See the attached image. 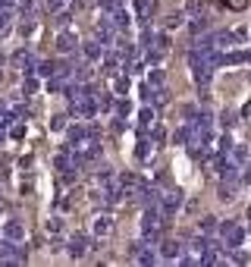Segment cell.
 I'll use <instances>...</instances> for the list:
<instances>
[{
  "instance_id": "6da1fadb",
  "label": "cell",
  "mask_w": 251,
  "mask_h": 267,
  "mask_svg": "<svg viewBox=\"0 0 251 267\" xmlns=\"http://www.w3.org/2000/svg\"><path fill=\"white\" fill-rule=\"evenodd\" d=\"M220 236L226 248H242L245 245V226L242 223H220Z\"/></svg>"
},
{
  "instance_id": "7a4b0ae2",
  "label": "cell",
  "mask_w": 251,
  "mask_h": 267,
  "mask_svg": "<svg viewBox=\"0 0 251 267\" xmlns=\"http://www.w3.org/2000/svg\"><path fill=\"white\" fill-rule=\"evenodd\" d=\"M141 183H145V180H141V176H135V173H119V176H116V186H119V195H122V198H132L135 189H138Z\"/></svg>"
},
{
  "instance_id": "3957f363",
  "label": "cell",
  "mask_w": 251,
  "mask_h": 267,
  "mask_svg": "<svg viewBox=\"0 0 251 267\" xmlns=\"http://www.w3.org/2000/svg\"><path fill=\"white\" fill-rule=\"evenodd\" d=\"M160 207H164L167 214H173V211H179V207H182V192H179V189H167V192H160Z\"/></svg>"
},
{
  "instance_id": "277c9868",
  "label": "cell",
  "mask_w": 251,
  "mask_h": 267,
  "mask_svg": "<svg viewBox=\"0 0 251 267\" xmlns=\"http://www.w3.org/2000/svg\"><path fill=\"white\" fill-rule=\"evenodd\" d=\"M0 261H25V252L19 248V242L4 239L0 242Z\"/></svg>"
},
{
  "instance_id": "5b68a950",
  "label": "cell",
  "mask_w": 251,
  "mask_h": 267,
  "mask_svg": "<svg viewBox=\"0 0 251 267\" xmlns=\"http://www.w3.org/2000/svg\"><path fill=\"white\" fill-rule=\"evenodd\" d=\"M76 47H79V35L69 32V28H60V35H57V50H60V53H73Z\"/></svg>"
},
{
  "instance_id": "8992f818",
  "label": "cell",
  "mask_w": 251,
  "mask_h": 267,
  "mask_svg": "<svg viewBox=\"0 0 251 267\" xmlns=\"http://www.w3.org/2000/svg\"><path fill=\"white\" fill-rule=\"evenodd\" d=\"M88 248H91V239H88L85 233H73V236H69V255H73V258H82Z\"/></svg>"
},
{
  "instance_id": "52a82bcc",
  "label": "cell",
  "mask_w": 251,
  "mask_h": 267,
  "mask_svg": "<svg viewBox=\"0 0 251 267\" xmlns=\"http://www.w3.org/2000/svg\"><path fill=\"white\" fill-rule=\"evenodd\" d=\"M110 229H113V217L110 214H98L95 223H91V233L95 236H110Z\"/></svg>"
},
{
  "instance_id": "ba28073f",
  "label": "cell",
  "mask_w": 251,
  "mask_h": 267,
  "mask_svg": "<svg viewBox=\"0 0 251 267\" xmlns=\"http://www.w3.org/2000/svg\"><path fill=\"white\" fill-rule=\"evenodd\" d=\"M13 63L19 66V69H25V73H32V66H35V57H32V50H25V47H19L13 53Z\"/></svg>"
},
{
  "instance_id": "9c48e42d",
  "label": "cell",
  "mask_w": 251,
  "mask_h": 267,
  "mask_svg": "<svg viewBox=\"0 0 251 267\" xmlns=\"http://www.w3.org/2000/svg\"><path fill=\"white\" fill-rule=\"evenodd\" d=\"M53 73H57V63H50V60H35L32 66V76H41V79H50Z\"/></svg>"
},
{
  "instance_id": "30bf717a",
  "label": "cell",
  "mask_w": 251,
  "mask_h": 267,
  "mask_svg": "<svg viewBox=\"0 0 251 267\" xmlns=\"http://www.w3.org/2000/svg\"><path fill=\"white\" fill-rule=\"evenodd\" d=\"M204 13H207L204 0H189V4H185V16H189V19H204Z\"/></svg>"
},
{
  "instance_id": "8fae6325",
  "label": "cell",
  "mask_w": 251,
  "mask_h": 267,
  "mask_svg": "<svg viewBox=\"0 0 251 267\" xmlns=\"http://www.w3.org/2000/svg\"><path fill=\"white\" fill-rule=\"evenodd\" d=\"M248 60H251L248 50H229V53H220V66H223V63H232V66H236V63H248Z\"/></svg>"
},
{
  "instance_id": "7c38bea8",
  "label": "cell",
  "mask_w": 251,
  "mask_h": 267,
  "mask_svg": "<svg viewBox=\"0 0 251 267\" xmlns=\"http://www.w3.org/2000/svg\"><path fill=\"white\" fill-rule=\"evenodd\" d=\"M154 154V141L151 138H145V135H141L138 138V145H135V157H141V160H148Z\"/></svg>"
},
{
  "instance_id": "4fadbf2b",
  "label": "cell",
  "mask_w": 251,
  "mask_h": 267,
  "mask_svg": "<svg viewBox=\"0 0 251 267\" xmlns=\"http://www.w3.org/2000/svg\"><path fill=\"white\" fill-rule=\"evenodd\" d=\"M179 248H182V245H179V242L167 239V242H160V245H157V252L164 255V258H170V261H173V258H179Z\"/></svg>"
},
{
  "instance_id": "5bb4252c",
  "label": "cell",
  "mask_w": 251,
  "mask_h": 267,
  "mask_svg": "<svg viewBox=\"0 0 251 267\" xmlns=\"http://www.w3.org/2000/svg\"><path fill=\"white\" fill-rule=\"evenodd\" d=\"M135 13H138V22H148V16L154 13V0H135Z\"/></svg>"
},
{
  "instance_id": "9a60e30c",
  "label": "cell",
  "mask_w": 251,
  "mask_h": 267,
  "mask_svg": "<svg viewBox=\"0 0 251 267\" xmlns=\"http://www.w3.org/2000/svg\"><path fill=\"white\" fill-rule=\"evenodd\" d=\"M82 50H85V60H101V57H104V47H101V41H88Z\"/></svg>"
},
{
  "instance_id": "2e32d148",
  "label": "cell",
  "mask_w": 251,
  "mask_h": 267,
  "mask_svg": "<svg viewBox=\"0 0 251 267\" xmlns=\"http://www.w3.org/2000/svg\"><path fill=\"white\" fill-rule=\"evenodd\" d=\"M138 126H141V132H148V129L154 126V110H151V107L138 110Z\"/></svg>"
},
{
  "instance_id": "e0dca14e",
  "label": "cell",
  "mask_w": 251,
  "mask_h": 267,
  "mask_svg": "<svg viewBox=\"0 0 251 267\" xmlns=\"http://www.w3.org/2000/svg\"><path fill=\"white\" fill-rule=\"evenodd\" d=\"M4 236L13 239V242H22V223H16V220L7 223V226H4Z\"/></svg>"
},
{
  "instance_id": "ac0fdd59",
  "label": "cell",
  "mask_w": 251,
  "mask_h": 267,
  "mask_svg": "<svg viewBox=\"0 0 251 267\" xmlns=\"http://www.w3.org/2000/svg\"><path fill=\"white\" fill-rule=\"evenodd\" d=\"M220 229V220L217 217H204L201 220V236H210V233H217Z\"/></svg>"
},
{
  "instance_id": "d6986e66",
  "label": "cell",
  "mask_w": 251,
  "mask_h": 267,
  "mask_svg": "<svg viewBox=\"0 0 251 267\" xmlns=\"http://www.w3.org/2000/svg\"><path fill=\"white\" fill-rule=\"evenodd\" d=\"M113 88H116V95H125V92H129V76L116 73V79H113Z\"/></svg>"
},
{
  "instance_id": "ffe728a7",
  "label": "cell",
  "mask_w": 251,
  "mask_h": 267,
  "mask_svg": "<svg viewBox=\"0 0 251 267\" xmlns=\"http://www.w3.org/2000/svg\"><path fill=\"white\" fill-rule=\"evenodd\" d=\"M69 19H73V13H69V10H63V13H60V10H53V22H57L60 28H66Z\"/></svg>"
},
{
  "instance_id": "44dd1931",
  "label": "cell",
  "mask_w": 251,
  "mask_h": 267,
  "mask_svg": "<svg viewBox=\"0 0 251 267\" xmlns=\"http://www.w3.org/2000/svg\"><path fill=\"white\" fill-rule=\"evenodd\" d=\"M66 135H69V141H82L85 138V126H69L66 123Z\"/></svg>"
},
{
  "instance_id": "7402d4cb",
  "label": "cell",
  "mask_w": 251,
  "mask_h": 267,
  "mask_svg": "<svg viewBox=\"0 0 251 267\" xmlns=\"http://www.w3.org/2000/svg\"><path fill=\"white\" fill-rule=\"evenodd\" d=\"M204 248H207V242H204L201 236H195V239L189 242V255H201V252H204Z\"/></svg>"
},
{
  "instance_id": "603a6c76",
  "label": "cell",
  "mask_w": 251,
  "mask_h": 267,
  "mask_svg": "<svg viewBox=\"0 0 251 267\" xmlns=\"http://www.w3.org/2000/svg\"><path fill=\"white\" fill-rule=\"evenodd\" d=\"M10 19H13L10 7H0V32H7V28H10Z\"/></svg>"
},
{
  "instance_id": "cb8c5ba5",
  "label": "cell",
  "mask_w": 251,
  "mask_h": 267,
  "mask_svg": "<svg viewBox=\"0 0 251 267\" xmlns=\"http://www.w3.org/2000/svg\"><path fill=\"white\" fill-rule=\"evenodd\" d=\"M66 123H69V120H66L63 113H57V116L50 120V129H57V132H63V129H66Z\"/></svg>"
},
{
  "instance_id": "d4e9b609",
  "label": "cell",
  "mask_w": 251,
  "mask_h": 267,
  "mask_svg": "<svg viewBox=\"0 0 251 267\" xmlns=\"http://www.w3.org/2000/svg\"><path fill=\"white\" fill-rule=\"evenodd\" d=\"M167 28H179L182 25V13H173V16H167V22H164Z\"/></svg>"
},
{
  "instance_id": "484cf974",
  "label": "cell",
  "mask_w": 251,
  "mask_h": 267,
  "mask_svg": "<svg viewBox=\"0 0 251 267\" xmlns=\"http://www.w3.org/2000/svg\"><path fill=\"white\" fill-rule=\"evenodd\" d=\"M154 88H160V85H164V69H151V79H148Z\"/></svg>"
},
{
  "instance_id": "4316f807",
  "label": "cell",
  "mask_w": 251,
  "mask_h": 267,
  "mask_svg": "<svg viewBox=\"0 0 251 267\" xmlns=\"http://www.w3.org/2000/svg\"><path fill=\"white\" fill-rule=\"evenodd\" d=\"M22 92H25V95H35V92H38V79H35L32 73H28V79H25V88H22Z\"/></svg>"
},
{
  "instance_id": "83f0119b",
  "label": "cell",
  "mask_w": 251,
  "mask_h": 267,
  "mask_svg": "<svg viewBox=\"0 0 251 267\" xmlns=\"http://www.w3.org/2000/svg\"><path fill=\"white\" fill-rule=\"evenodd\" d=\"M138 92H141V98H145V101H154V85H151V82L138 85Z\"/></svg>"
},
{
  "instance_id": "f1b7e54d",
  "label": "cell",
  "mask_w": 251,
  "mask_h": 267,
  "mask_svg": "<svg viewBox=\"0 0 251 267\" xmlns=\"http://www.w3.org/2000/svg\"><path fill=\"white\" fill-rule=\"evenodd\" d=\"M129 110H132V104L125 101V98H119V101H116V113H119V116H125Z\"/></svg>"
},
{
  "instance_id": "f546056e",
  "label": "cell",
  "mask_w": 251,
  "mask_h": 267,
  "mask_svg": "<svg viewBox=\"0 0 251 267\" xmlns=\"http://www.w3.org/2000/svg\"><path fill=\"white\" fill-rule=\"evenodd\" d=\"M223 4H226V10H245L248 0H223Z\"/></svg>"
},
{
  "instance_id": "4dcf8cb0",
  "label": "cell",
  "mask_w": 251,
  "mask_h": 267,
  "mask_svg": "<svg viewBox=\"0 0 251 267\" xmlns=\"http://www.w3.org/2000/svg\"><path fill=\"white\" fill-rule=\"evenodd\" d=\"M60 229H63L60 217H50V220H47V233H60Z\"/></svg>"
},
{
  "instance_id": "1f68e13d",
  "label": "cell",
  "mask_w": 251,
  "mask_h": 267,
  "mask_svg": "<svg viewBox=\"0 0 251 267\" xmlns=\"http://www.w3.org/2000/svg\"><path fill=\"white\" fill-rule=\"evenodd\" d=\"M232 123H236V113L226 110V113H223V126H232Z\"/></svg>"
},
{
  "instance_id": "d6a6232c",
  "label": "cell",
  "mask_w": 251,
  "mask_h": 267,
  "mask_svg": "<svg viewBox=\"0 0 251 267\" xmlns=\"http://www.w3.org/2000/svg\"><path fill=\"white\" fill-rule=\"evenodd\" d=\"M60 4H63V0H44V7L53 13V10H60Z\"/></svg>"
},
{
  "instance_id": "836d02e7",
  "label": "cell",
  "mask_w": 251,
  "mask_h": 267,
  "mask_svg": "<svg viewBox=\"0 0 251 267\" xmlns=\"http://www.w3.org/2000/svg\"><path fill=\"white\" fill-rule=\"evenodd\" d=\"M242 180H245V183H251V164H248V167H242Z\"/></svg>"
},
{
  "instance_id": "e575fe53",
  "label": "cell",
  "mask_w": 251,
  "mask_h": 267,
  "mask_svg": "<svg viewBox=\"0 0 251 267\" xmlns=\"http://www.w3.org/2000/svg\"><path fill=\"white\" fill-rule=\"evenodd\" d=\"M0 145H4V120H0Z\"/></svg>"
},
{
  "instance_id": "d590c367",
  "label": "cell",
  "mask_w": 251,
  "mask_h": 267,
  "mask_svg": "<svg viewBox=\"0 0 251 267\" xmlns=\"http://www.w3.org/2000/svg\"><path fill=\"white\" fill-rule=\"evenodd\" d=\"M242 113H245V116H251V104H245V110H242Z\"/></svg>"
},
{
  "instance_id": "8d00e7d4",
  "label": "cell",
  "mask_w": 251,
  "mask_h": 267,
  "mask_svg": "<svg viewBox=\"0 0 251 267\" xmlns=\"http://www.w3.org/2000/svg\"><path fill=\"white\" fill-rule=\"evenodd\" d=\"M245 217H248V223H251V204H248V211H245Z\"/></svg>"
},
{
  "instance_id": "74e56055",
  "label": "cell",
  "mask_w": 251,
  "mask_h": 267,
  "mask_svg": "<svg viewBox=\"0 0 251 267\" xmlns=\"http://www.w3.org/2000/svg\"><path fill=\"white\" fill-rule=\"evenodd\" d=\"M0 211H4V204H0Z\"/></svg>"
}]
</instances>
